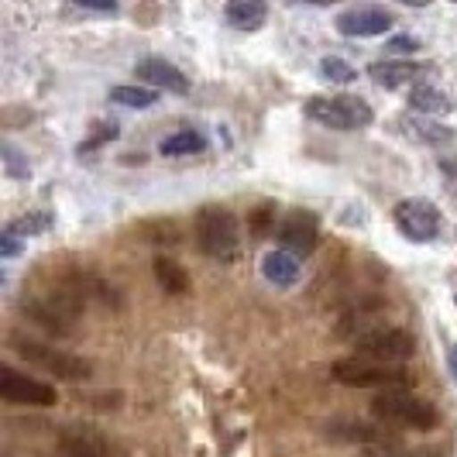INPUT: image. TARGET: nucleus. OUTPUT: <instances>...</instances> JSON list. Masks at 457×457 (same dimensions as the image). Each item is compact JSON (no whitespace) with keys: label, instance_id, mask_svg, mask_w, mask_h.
I'll use <instances>...</instances> for the list:
<instances>
[{"label":"nucleus","instance_id":"1","mask_svg":"<svg viewBox=\"0 0 457 457\" xmlns=\"http://www.w3.org/2000/svg\"><path fill=\"white\" fill-rule=\"evenodd\" d=\"M334 382L347 389H410V371L399 365H382L368 358H341L330 365Z\"/></svg>","mask_w":457,"mask_h":457},{"label":"nucleus","instance_id":"2","mask_svg":"<svg viewBox=\"0 0 457 457\" xmlns=\"http://www.w3.org/2000/svg\"><path fill=\"white\" fill-rule=\"evenodd\" d=\"M371 412L378 420H386V423L412 427V430H434L436 423H440V412L427 399L412 395L410 389H386L382 395H375Z\"/></svg>","mask_w":457,"mask_h":457},{"label":"nucleus","instance_id":"3","mask_svg":"<svg viewBox=\"0 0 457 457\" xmlns=\"http://www.w3.org/2000/svg\"><path fill=\"white\" fill-rule=\"evenodd\" d=\"M303 111L310 120H317L323 128H337V131H358L375 120L371 107L361 96H310Z\"/></svg>","mask_w":457,"mask_h":457},{"label":"nucleus","instance_id":"4","mask_svg":"<svg viewBox=\"0 0 457 457\" xmlns=\"http://www.w3.org/2000/svg\"><path fill=\"white\" fill-rule=\"evenodd\" d=\"M196 245L206 258H234V252H237V220L224 206H204L196 213Z\"/></svg>","mask_w":457,"mask_h":457},{"label":"nucleus","instance_id":"5","mask_svg":"<svg viewBox=\"0 0 457 457\" xmlns=\"http://www.w3.org/2000/svg\"><path fill=\"white\" fill-rule=\"evenodd\" d=\"M354 351L368 358V361H382V365H399V361H410L416 354V337L403 327H378V330H368L354 341Z\"/></svg>","mask_w":457,"mask_h":457},{"label":"nucleus","instance_id":"6","mask_svg":"<svg viewBox=\"0 0 457 457\" xmlns=\"http://www.w3.org/2000/svg\"><path fill=\"white\" fill-rule=\"evenodd\" d=\"M14 347L21 351V358H28L31 365H38L46 375L59 378V382H87L93 375V365L79 354H66V351H55V347L35 341H14Z\"/></svg>","mask_w":457,"mask_h":457},{"label":"nucleus","instance_id":"7","mask_svg":"<svg viewBox=\"0 0 457 457\" xmlns=\"http://www.w3.org/2000/svg\"><path fill=\"white\" fill-rule=\"evenodd\" d=\"M392 220H395V228L399 234L406 237V241H416V245H423V241H434L436 234H440V213H436V206L430 200H399L395 210H392Z\"/></svg>","mask_w":457,"mask_h":457},{"label":"nucleus","instance_id":"8","mask_svg":"<svg viewBox=\"0 0 457 457\" xmlns=\"http://www.w3.org/2000/svg\"><path fill=\"white\" fill-rule=\"evenodd\" d=\"M0 395L7 403H21V406H55L59 392L52 389L48 382H38L31 375H21L18 368L4 365L0 368Z\"/></svg>","mask_w":457,"mask_h":457},{"label":"nucleus","instance_id":"9","mask_svg":"<svg viewBox=\"0 0 457 457\" xmlns=\"http://www.w3.org/2000/svg\"><path fill=\"white\" fill-rule=\"evenodd\" d=\"M76 310L79 303H72V296H31L24 303V313L35 323H42L48 334H69Z\"/></svg>","mask_w":457,"mask_h":457},{"label":"nucleus","instance_id":"10","mask_svg":"<svg viewBox=\"0 0 457 457\" xmlns=\"http://www.w3.org/2000/svg\"><path fill=\"white\" fill-rule=\"evenodd\" d=\"M278 245H282V252L296 254V258H306V254H313L317 248V237H320V224H317V217L313 213H306V210H296V213H289L282 224H278Z\"/></svg>","mask_w":457,"mask_h":457},{"label":"nucleus","instance_id":"11","mask_svg":"<svg viewBox=\"0 0 457 457\" xmlns=\"http://www.w3.org/2000/svg\"><path fill=\"white\" fill-rule=\"evenodd\" d=\"M392 28V14L382 7H354L337 18V31L344 38H378Z\"/></svg>","mask_w":457,"mask_h":457},{"label":"nucleus","instance_id":"12","mask_svg":"<svg viewBox=\"0 0 457 457\" xmlns=\"http://www.w3.org/2000/svg\"><path fill=\"white\" fill-rule=\"evenodd\" d=\"M135 76L145 87H152V90H169L179 93V96L189 93V79L183 76V69H176L165 59H141L135 66Z\"/></svg>","mask_w":457,"mask_h":457},{"label":"nucleus","instance_id":"13","mask_svg":"<svg viewBox=\"0 0 457 457\" xmlns=\"http://www.w3.org/2000/svg\"><path fill=\"white\" fill-rule=\"evenodd\" d=\"M423 72H427L423 62H403V59H386V62H371V66H368V76H371L378 87H386V90H399L403 83L420 79Z\"/></svg>","mask_w":457,"mask_h":457},{"label":"nucleus","instance_id":"14","mask_svg":"<svg viewBox=\"0 0 457 457\" xmlns=\"http://www.w3.org/2000/svg\"><path fill=\"white\" fill-rule=\"evenodd\" d=\"M228 24L237 31H258L269 21V4L265 0H228Z\"/></svg>","mask_w":457,"mask_h":457},{"label":"nucleus","instance_id":"15","mask_svg":"<svg viewBox=\"0 0 457 457\" xmlns=\"http://www.w3.org/2000/svg\"><path fill=\"white\" fill-rule=\"evenodd\" d=\"M410 107L423 117H440V114H451V111H454V100H451L444 90L430 87V83H416V87L410 90Z\"/></svg>","mask_w":457,"mask_h":457},{"label":"nucleus","instance_id":"16","mask_svg":"<svg viewBox=\"0 0 457 457\" xmlns=\"http://www.w3.org/2000/svg\"><path fill=\"white\" fill-rule=\"evenodd\" d=\"M262 275L272 282V286H296L299 282V258L282 248H275L262 258Z\"/></svg>","mask_w":457,"mask_h":457},{"label":"nucleus","instance_id":"17","mask_svg":"<svg viewBox=\"0 0 457 457\" xmlns=\"http://www.w3.org/2000/svg\"><path fill=\"white\" fill-rule=\"evenodd\" d=\"M403 128L410 131V137L423 141V145H447V141H454V128L440 124V120H434V117H423V114L406 117Z\"/></svg>","mask_w":457,"mask_h":457},{"label":"nucleus","instance_id":"18","mask_svg":"<svg viewBox=\"0 0 457 457\" xmlns=\"http://www.w3.org/2000/svg\"><path fill=\"white\" fill-rule=\"evenodd\" d=\"M62 454L66 457H107L104 436L93 430H72L62 436Z\"/></svg>","mask_w":457,"mask_h":457},{"label":"nucleus","instance_id":"19","mask_svg":"<svg viewBox=\"0 0 457 457\" xmlns=\"http://www.w3.org/2000/svg\"><path fill=\"white\" fill-rule=\"evenodd\" d=\"M155 278H159V286L169 293V296H183L186 289H189V275L179 262H172V258H155Z\"/></svg>","mask_w":457,"mask_h":457},{"label":"nucleus","instance_id":"20","mask_svg":"<svg viewBox=\"0 0 457 457\" xmlns=\"http://www.w3.org/2000/svg\"><path fill=\"white\" fill-rule=\"evenodd\" d=\"M111 100L120 104V107L145 111V107H152V104L159 100V90H152V87H145V83H135V87H114V90H111Z\"/></svg>","mask_w":457,"mask_h":457},{"label":"nucleus","instance_id":"21","mask_svg":"<svg viewBox=\"0 0 457 457\" xmlns=\"http://www.w3.org/2000/svg\"><path fill=\"white\" fill-rule=\"evenodd\" d=\"M204 148H206V141H204V135H196V131H176V135H169L159 145V152L169 155V159H176V155H193V152H204Z\"/></svg>","mask_w":457,"mask_h":457},{"label":"nucleus","instance_id":"22","mask_svg":"<svg viewBox=\"0 0 457 457\" xmlns=\"http://www.w3.org/2000/svg\"><path fill=\"white\" fill-rule=\"evenodd\" d=\"M320 72L330 79V83H354L358 79V72H354V66H347L344 59H337V55H330V59H323L320 62Z\"/></svg>","mask_w":457,"mask_h":457},{"label":"nucleus","instance_id":"23","mask_svg":"<svg viewBox=\"0 0 457 457\" xmlns=\"http://www.w3.org/2000/svg\"><path fill=\"white\" fill-rule=\"evenodd\" d=\"M48 228H52V217L38 210V213H24L21 220H14L7 230H14L18 237H24V234H42V230H48Z\"/></svg>","mask_w":457,"mask_h":457},{"label":"nucleus","instance_id":"24","mask_svg":"<svg viewBox=\"0 0 457 457\" xmlns=\"http://www.w3.org/2000/svg\"><path fill=\"white\" fill-rule=\"evenodd\" d=\"M114 135H117V128H114V124H100V128L93 131L90 141H83V145H79V155H83V152H93L96 145H104V141H111V137H114Z\"/></svg>","mask_w":457,"mask_h":457},{"label":"nucleus","instance_id":"25","mask_svg":"<svg viewBox=\"0 0 457 457\" xmlns=\"http://www.w3.org/2000/svg\"><path fill=\"white\" fill-rule=\"evenodd\" d=\"M4 159H7V172L11 176H28V165H21V155L14 152V145H4Z\"/></svg>","mask_w":457,"mask_h":457},{"label":"nucleus","instance_id":"26","mask_svg":"<svg viewBox=\"0 0 457 457\" xmlns=\"http://www.w3.org/2000/svg\"><path fill=\"white\" fill-rule=\"evenodd\" d=\"M72 4L83 11H96V14H114L117 11V0H72Z\"/></svg>","mask_w":457,"mask_h":457},{"label":"nucleus","instance_id":"27","mask_svg":"<svg viewBox=\"0 0 457 457\" xmlns=\"http://www.w3.org/2000/svg\"><path fill=\"white\" fill-rule=\"evenodd\" d=\"M416 48H420V42L412 35H399V38L389 42V52H416Z\"/></svg>","mask_w":457,"mask_h":457},{"label":"nucleus","instance_id":"28","mask_svg":"<svg viewBox=\"0 0 457 457\" xmlns=\"http://www.w3.org/2000/svg\"><path fill=\"white\" fill-rule=\"evenodd\" d=\"M0 254H4V258L18 254V234H14V230H4V237H0Z\"/></svg>","mask_w":457,"mask_h":457},{"label":"nucleus","instance_id":"29","mask_svg":"<svg viewBox=\"0 0 457 457\" xmlns=\"http://www.w3.org/2000/svg\"><path fill=\"white\" fill-rule=\"evenodd\" d=\"M269 213H272V206H258V213H254V220H252L254 234H265V228H269Z\"/></svg>","mask_w":457,"mask_h":457},{"label":"nucleus","instance_id":"30","mask_svg":"<svg viewBox=\"0 0 457 457\" xmlns=\"http://www.w3.org/2000/svg\"><path fill=\"white\" fill-rule=\"evenodd\" d=\"M440 172H447V176L457 179V159H440Z\"/></svg>","mask_w":457,"mask_h":457},{"label":"nucleus","instance_id":"31","mask_svg":"<svg viewBox=\"0 0 457 457\" xmlns=\"http://www.w3.org/2000/svg\"><path fill=\"white\" fill-rule=\"evenodd\" d=\"M293 4H313V7H330V4H337V0H293Z\"/></svg>","mask_w":457,"mask_h":457},{"label":"nucleus","instance_id":"32","mask_svg":"<svg viewBox=\"0 0 457 457\" xmlns=\"http://www.w3.org/2000/svg\"><path fill=\"white\" fill-rule=\"evenodd\" d=\"M447 365H451V375L457 378V344H454V351H451V358H447Z\"/></svg>","mask_w":457,"mask_h":457},{"label":"nucleus","instance_id":"33","mask_svg":"<svg viewBox=\"0 0 457 457\" xmlns=\"http://www.w3.org/2000/svg\"><path fill=\"white\" fill-rule=\"evenodd\" d=\"M399 4H406V7H430V0H399Z\"/></svg>","mask_w":457,"mask_h":457},{"label":"nucleus","instance_id":"34","mask_svg":"<svg viewBox=\"0 0 457 457\" xmlns=\"http://www.w3.org/2000/svg\"><path fill=\"white\" fill-rule=\"evenodd\" d=\"M454 303H457V296H454Z\"/></svg>","mask_w":457,"mask_h":457},{"label":"nucleus","instance_id":"35","mask_svg":"<svg viewBox=\"0 0 457 457\" xmlns=\"http://www.w3.org/2000/svg\"><path fill=\"white\" fill-rule=\"evenodd\" d=\"M454 4H457V0H454Z\"/></svg>","mask_w":457,"mask_h":457}]
</instances>
